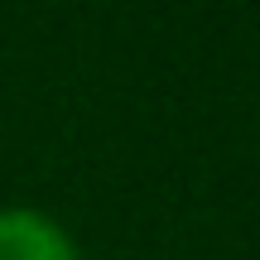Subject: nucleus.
Instances as JSON below:
<instances>
[{
	"label": "nucleus",
	"instance_id": "nucleus-1",
	"mask_svg": "<svg viewBox=\"0 0 260 260\" xmlns=\"http://www.w3.org/2000/svg\"><path fill=\"white\" fill-rule=\"evenodd\" d=\"M0 260H82L77 241L44 207H0Z\"/></svg>",
	"mask_w": 260,
	"mask_h": 260
}]
</instances>
